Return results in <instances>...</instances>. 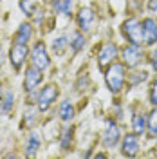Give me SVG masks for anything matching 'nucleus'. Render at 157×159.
Masks as SVG:
<instances>
[{"instance_id": "nucleus-1", "label": "nucleus", "mask_w": 157, "mask_h": 159, "mask_svg": "<svg viewBox=\"0 0 157 159\" xmlns=\"http://www.w3.org/2000/svg\"><path fill=\"white\" fill-rule=\"evenodd\" d=\"M105 80H107V85L112 92L121 90L123 83H125V69H123V65L121 63H112L107 69Z\"/></svg>"}, {"instance_id": "nucleus-2", "label": "nucleus", "mask_w": 157, "mask_h": 159, "mask_svg": "<svg viewBox=\"0 0 157 159\" xmlns=\"http://www.w3.org/2000/svg\"><path fill=\"white\" fill-rule=\"evenodd\" d=\"M123 34L128 38L130 43L134 45H139L143 42V27L136 18H128L125 24H123Z\"/></svg>"}, {"instance_id": "nucleus-3", "label": "nucleus", "mask_w": 157, "mask_h": 159, "mask_svg": "<svg viewBox=\"0 0 157 159\" xmlns=\"http://www.w3.org/2000/svg\"><path fill=\"white\" fill-rule=\"evenodd\" d=\"M31 58H33V65L38 67L40 70H43V69L49 67V56H47L45 45H43L42 42L33 47V54H31Z\"/></svg>"}, {"instance_id": "nucleus-4", "label": "nucleus", "mask_w": 157, "mask_h": 159, "mask_svg": "<svg viewBox=\"0 0 157 159\" xmlns=\"http://www.w3.org/2000/svg\"><path fill=\"white\" fill-rule=\"evenodd\" d=\"M116 56H118V47L114 43H105L98 54V65L103 69V67H107L108 63H112L116 60Z\"/></svg>"}, {"instance_id": "nucleus-5", "label": "nucleus", "mask_w": 157, "mask_h": 159, "mask_svg": "<svg viewBox=\"0 0 157 159\" xmlns=\"http://www.w3.org/2000/svg\"><path fill=\"white\" fill-rule=\"evenodd\" d=\"M56 96H58V89L54 85H47L45 89L42 90V94H40V98H38V109L47 110L51 107V103L56 99Z\"/></svg>"}, {"instance_id": "nucleus-6", "label": "nucleus", "mask_w": 157, "mask_h": 159, "mask_svg": "<svg viewBox=\"0 0 157 159\" xmlns=\"http://www.w3.org/2000/svg\"><path fill=\"white\" fill-rule=\"evenodd\" d=\"M40 81H42V70L38 67H34V65L29 67L27 72H25V80H24V89H25V92L34 90Z\"/></svg>"}, {"instance_id": "nucleus-7", "label": "nucleus", "mask_w": 157, "mask_h": 159, "mask_svg": "<svg viewBox=\"0 0 157 159\" xmlns=\"http://www.w3.org/2000/svg\"><path fill=\"white\" fill-rule=\"evenodd\" d=\"M27 56V47H25V43H16L15 42V45H13V49H11V65L15 67V69H20L22 67V63H24V60Z\"/></svg>"}, {"instance_id": "nucleus-8", "label": "nucleus", "mask_w": 157, "mask_h": 159, "mask_svg": "<svg viewBox=\"0 0 157 159\" xmlns=\"http://www.w3.org/2000/svg\"><path fill=\"white\" fill-rule=\"evenodd\" d=\"M123 60H125V65L127 67H136L139 61H141V51L139 45H127L123 49Z\"/></svg>"}, {"instance_id": "nucleus-9", "label": "nucleus", "mask_w": 157, "mask_h": 159, "mask_svg": "<svg viewBox=\"0 0 157 159\" xmlns=\"http://www.w3.org/2000/svg\"><path fill=\"white\" fill-rule=\"evenodd\" d=\"M121 152H123V156H128V157H132V156H136L139 152V143H137V134H127L125 138H123V147H121Z\"/></svg>"}, {"instance_id": "nucleus-10", "label": "nucleus", "mask_w": 157, "mask_h": 159, "mask_svg": "<svg viewBox=\"0 0 157 159\" xmlns=\"http://www.w3.org/2000/svg\"><path fill=\"white\" fill-rule=\"evenodd\" d=\"M119 129L118 125L114 123V121H107V127H105V134H103V141H105V145L107 147H114L116 143L119 141Z\"/></svg>"}, {"instance_id": "nucleus-11", "label": "nucleus", "mask_w": 157, "mask_h": 159, "mask_svg": "<svg viewBox=\"0 0 157 159\" xmlns=\"http://www.w3.org/2000/svg\"><path fill=\"white\" fill-rule=\"evenodd\" d=\"M143 38L148 45L157 42V24L152 18H146L143 22Z\"/></svg>"}, {"instance_id": "nucleus-12", "label": "nucleus", "mask_w": 157, "mask_h": 159, "mask_svg": "<svg viewBox=\"0 0 157 159\" xmlns=\"http://www.w3.org/2000/svg\"><path fill=\"white\" fill-rule=\"evenodd\" d=\"M94 22V13L92 9H88V7H83V9L78 13V25L81 31H87L90 27V24Z\"/></svg>"}, {"instance_id": "nucleus-13", "label": "nucleus", "mask_w": 157, "mask_h": 159, "mask_svg": "<svg viewBox=\"0 0 157 159\" xmlns=\"http://www.w3.org/2000/svg\"><path fill=\"white\" fill-rule=\"evenodd\" d=\"M31 38V25L29 24H22L16 31V36H15V42L16 43H27Z\"/></svg>"}, {"instance_id": "nucleus-14", "label": "nucleus", "mask_w": 157, "mask_h": 159, "mask_svg": "<svg viewBox=\"0 0 157 159\" xmlns=\"http://www.w3.org/2000/svg\"><path fill=\"white\" fill-rule=\"evenodd\" d=\"M40 148V138L36 132H31L29 138H27V143H25V152L27 156H34V152Z\"/></svg>"}, {"instance_id": "nucleus-15", "label": "nucleus", "mask_w": 157, "mask_h": 159, "mask_svg": "<svg viewBox=\"0 0 157 159\" xmlns=\"http://www.w3.org/2000/svg\"><path fill=\"white\" fill-rule=\"evenodd\" d=\"M74 116V109H72V105H70V101H61V105H60V118L63 119V121H69L72 119Z\"/></svg>"}, {"instance_id": "nucleus-16", "label": "nucleus", "mask_w": 157, "mask_h": 159, "mask_svg": "<svg viewBox=\"0 0 157 159\" xmlns=\"http://www.w3.org/2000/svg\"><path fill=\"white\" fill-rule=\"evenodd\" d=\"M148 134L152 138L157 136V109H154L150 112V118H148Z\"/></svg>"}, {"instance_id": "nucleus-17", "label": "nucleus", "mask_w": 157, "mask_h": 159, "mask_svg": "<svg viewBox=\"0 0 157 159\" xmlns=\"http://www.w3.org/2000/svg\"><path fill=\"white\" fill-rule=\"evenodd\" d=\"M70 6H72L70 0H54V9L58 13H63V15L70 13Z\"/></svg>"}, {"instance_id": "nucleus-18", "label": "nucleus", "mask_w": 157, "mask_h": 159, "mask_svg": "<svg viewBox=\"0 0 157 159\" xmlns=\"http://www.w3.org/2000/svg\"><path fill=\"white\" fill-rule=\"evenodd\" d=\"M145 127H146V119H145V116L137 114V116L134 118V134L141 136V134H143V130H145Z\"/></svg>"}, {"instance_id": "nucleus-19", "label": "nucleus", "mask_w": 157, "mask_h": 159, "mask_svg": "<svg viewBox=\"0 0 157 159\" xmlns=\"http://www.w3.org/2000/svg\"><path fill=\"white\" fill-rule=\"evenodd\" d=\"M65 47H67V36H60V38H56L52 42V49H54V52H58V54H61L65 51Z\"/></svg>"}, {"instance_id": "nucleus-20", "label": "nucleus", "mask_w": 157, "mask_h": 159, "mask_svg": "<svg viewBox=\"0 0 157 159\" xmlns=\"http://www.w3.org/2000/svg\"><path fill=\"white\" fill-rule=\"evenodd\" d=\"M70 45H72V51H76V52H78V51L85 45V38H83L81 34H74V40H72V43H70Z\"/></svg>"}, {"instance_id": "nucleus-21", "label": "nucleus", "mask_w": 157, "mask_h": 159, "mask_svg": "<svg viewBox=\"0 0 157 159\" xmlns=\"http://www.w3.org/2000/svg\"><path fill=\"white\" fill-rule=\"evenodd\" d=\"M13 99H15L13 92H11V90H6V96H4V107H2V110H9L11 105H13Z\"/></svg>"}, {"instance_id": "nucleus-22", "label": "nucleus", "mask_w": 157, "mask_h": 159, "mask_svg": "<svg viewBox=\"0 0 157 159\" xmlns=\"http://www.w3.org/2000/svg\"><path fill=\"white\" fill-rule=\"evenodd\" d=\"M20 7H22V11H24V13H27V15H33V4H31L29 0H22V2H20Z\"/></svg>"}, {"instance_id": "nucleus-23", "label": "nucleus", "mask_w": 157, "mask_h": 159, "mask_svg": "<svg viewBox=\"0 0 157 159\" xmlns=\"http://www.w3.org/2000/svg\"><path fill=\"white\" fill-rule=\"evenodd\" d=\"M150 101L157 105V80L152 83V87H150Z\"/></svg>"}, {"instance_id": "nucleus-24", "label": "nucleus", "mask_w": 157, "mask_h": 159, "mask_svg": "<svg viewBox=\"0 0 157 159\" xmlns=\"http://www.w3.org/2000/svg\"><path fill=\"white\" fill-rule=\"evenodd\" d=\"M63 132H65V134H63V141H61V147H63V148H69V136H70V132H72V130H70V129H65Z\"/></svg>"}, {"instance_id": "nucleus-25", "label": "nucleus", "mask_w": 157, "mask_h": 159, "mask_svg": "<svg viewBox=\"0 0 157 159\" xmlns=\"http://www.w3.org/2000/svg\"><path fill=\"white\" fill-rule=\"evenodd\" d=\"M148 7L152 11H157V0H150V2H148Z\"/></svg>"}, {"instance_id": "nucleus-26", "label": "nucleus", "mask_w": 157, "mask_h": 159, "mask_svg": "<svg viewBox=\"0 0 157 159\" xmlns=\"http://www.w3.org/2000/svg\"><path fill=\"white\" fill-rule=\"evenodd\" d=\"M152 65H154V69L157 70V51L154 52V56H152Z\"/></svg>"}, {"instance_id": "nucleus-27", "label": "nucleus", "mask_w": 157, "mask_h": 159, "mask_svg": "<svg viewBox=\"0 0 157 159\" xmlns=\"http://www.w3.org/2000/svg\"><path fill=\"white\" fill-rule=\"evenodd\" d=\"M2 107H4V99H2V96H0V110H2Z\"/></svg>"}]
</instances>
